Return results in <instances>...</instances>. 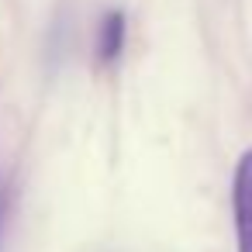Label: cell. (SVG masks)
<instances>
[{
    "label": "cell",
    "mask_w": 252,
    "mask_h": 252,
    "mask_svg": "<svg viewBox=\"0 0 252 252\" xmlns=\"http://www.w3.org/2000/svg\"><path fill=\"white\" fill-rule=\"evenodd\" d=\"M125 42H128V18H125V11H118V7L104 11L100 21H97V32H94V59L100 66L118 63L121 52H125Z\"/></svg>",
    "instance_id": "2"
},
{
    "label": "cell",
    "mask_w": 252,
    "mask_h": 252,
    "mask_svg": "<svg viewBox=\"0 0 252 252\" xmlns=\"http://www.w3.org/2000/svg\"><path fill=\"white\" fill-rule=\"evenodd\" d=\"M4 228H7V190L0 183V242H4Z\"/></svg>",
    "instance_id": "3"
},
{
    "label": "cell",
    "mask_w": 252,
    "mask_h": 252,
    "mask_svg": "<svg viewBox=\"0 0 252 252\" xmlns=\"http://www.w3.org/2000/svg\"><path fill=\"white\" fill-rule=\"evenodd\" d=\"M231 214H235V242H238V252H252V149L235 166Z\"/></svg>",
    "instance_id": "1"
}]
</instances>
